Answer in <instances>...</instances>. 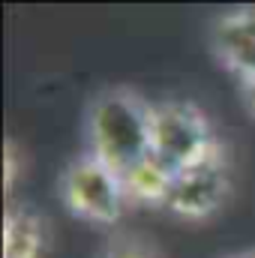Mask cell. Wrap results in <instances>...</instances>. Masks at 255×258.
<instances>
[{
	"instance_id": "cell-3",
	"label": "cell",
	"mask_w": 255,
	"mask_h": 258,
	"mask_svg": "<svg viewBox=\"0 0 255 258\" xmlns=\"http://www.w3.org/2000/svg\"><path fill=\"white\" fill-rule=\"evenodd\" d=\"M60 201L66 213L90 225H114L132 207L126 198L123 177L96 159L90 150L75 156L60 174Z\"/></svg>"
},
{
	"instance_id": "cell-8",
	"label": "cell",
	"mask_w": 255,
	"mask_h": 258,
	"mask_svg": "<svg viewBox=\"0 0 255 258\" xmlns=\"http://www.w3.org/2000/svg\"><path fill=\"white\" fill-rule=\"evenodd\" d=\"M99 258H159V252L147 237L135 231H120L105 240V246L99 249Z\"/></svg>"
},
{
	"instance_id": "cell-1",
	"label": "cell",
	"mask_w": 255,
	"mask_h": 258,
	"mask_svg": "<svg viewBox=\"0 0 255 258\" xmlns=\"http://www.w3.org/2000/svg\"><path fill=\"white\" fill-rule=\"evenodd\" d=\"M87 141L96 159L126 174L153 156V102L129 84L99 90L87 108Z\"/></svg>"
},
{
	"instance_id": "cell-7",
	"label": "cell",
	"mask_w": 255,
	"mask_h": 258,
	"mask_svg": "<svg viewBox=\"0 0 255 258\" xmlns=\"http://www.w3.org/2000/svg\"><path fill=\"white\" fill-rule=\"evenodd\" d=\"M45 249V219L30 207L6 204L3 213V258H39Z\"/></svg>"
},
{
	"instance_id": "cell-9",
	"label": "cell",
	"mask_w": 255,
	"mask_h": 258,
	"mask_svg": "<svg viewBox=\"0 0 255 258\" xmlns=\"http://www.w3.org/2000/svg\"><path fill=\"white\" fill-rule=\"evenodd\" d=\"M15 174H18V147L12 141H6V150H3V183H6V192L15 183Z\"/></svg>"
},
{
	"instance_id": "cell-5",
	"label": "cell",
	"mask_w": 255,
	"mask_h": 258,
	"mask_svg": "<svg viewBox=\"0 0 255 258\" xmlns=\"http://www.w3.org/2000/svg\"><path fill=\"white\" fill-rule=\"evenodd\" d=\"M210 51L216 63L237 81L255 78V6L222 12L210 27Z\"/></svg>"
},
{
	"instance_id": "cell-10",
	"label": "cell",
	"mask_w": 255,
	"mask_h": 258,
	"mask_svg": "<svg viewBox=\"0 0 255 258\" xmlns=\"http://www.w3.org/2000/svg\"><path fill=\"white\" fill-rule=\"evenodd\" d=\"M240 99H243V105H246V111L255 117V78H246V81H240Z\"/></svg>"
},
{
	"instance_id": "cell-6",
	"label": "cell",
	"mask_w": 255,
	"mask_h": 258,
	"mask_svg": "<svg viewBox=\"0 0 255 258\" xmlns=\"http://www.w3.org/2000/svg\"><path fill=\"white\" fill-rule=\"evenodd\" d=\"M120 177H123L126 198L132 207H165L177 174L168 165H162L156 156H147L144 162H138Z\"/></svg>"
},
{
	"instance_id": "cell-2",
	"label": "cell",
	"mask_w": 255,
	"mask_h": 258,
	"mask_svg": "<svg viewBox=\"0 0 255 258\" xmlns=\"http://www.w3.org/2000/svg\"><path fill=\"white\" fill-rule=\"evenodd\" d=\"M225 141L216 135L210 117L189 99L153 102V156L174 174L219 153Z\"/></svg>"
},
{
	"instance_id": "cell-11",
	"label": "cell",
	"mask_w": 255,
	"mask_h": 258,
	"mask_svg": "<svg viewBox=\"0 0 255 258\" xmlns=\"http://www.w3.org/2000/svg\"><path fill=\"white\" fill-rule=\"evenodd\" d=\"M231 258H255V249H249V252H240V255H231Z\"/></svg>"
},
{
	"instance_id": "cell-4",
	"label": "cell",
	"mask_w": 255,
	"mask_h": 258,
	"mask_svg": "<svg viewBox=\"0 0 255 258\" xmlns=\"http://www.w3.org/2000/svg\"><path fill=\"white\" fill-rule=\"evenodd\" d=\"M228 195H231V159H228V147H222L210 159L192 165L174 177V189L165 207L180 219L201 222L219 213Z\"/></svg>"
}]
</instances>
